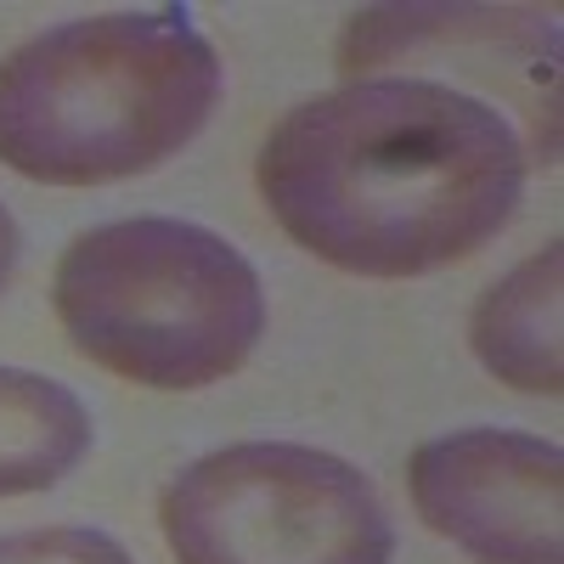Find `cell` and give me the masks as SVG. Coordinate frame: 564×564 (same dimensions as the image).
<instances>
[{"label":"cell","instance_id":"obj_1","mask_svg":"<svg viewBox=\"0 0 564 564\" xmlns=\"http://www.w3.org/2000/svg\"><path fill=\"white\" fill-rule=\"evenodd\" d=\"M513 124L435 79H345L289 108L254 181L289 238L350 276H430L480 254L525 193Z\"/></svg>","mask_w":564,"mask_h":564},{"label":"cell","instance_id":"obj_2","mask_svg":"<svg viewBox=\"0 0 564 564\" xmlns=\"http://www.w3.org/2000/svg\"><path fill=\"white\" fill-rule=\"evenodd\" d=\"M220 102V57L186 12H102L0 57V164L40 186L148 175Z\"/></svg>","mask_w":564,"mask_h":564},{"label":"cell","instance_id":"obj_3","mask_svg":"<svg viewBox=\"0 0 564 564\" xmlns=\"http://www.w3.org/2000/svg\"><path fill=\"white\" fill-rule=\"evenodd\" d=\"M52 305L90 367L148 390L220 384L265 334L260 271L220 231L170 215L79 231L57 260Z\"/></svg>","mask_w":564,"mask_h":564},{"label":"cell","instance_id":"obj_4","mask_svg":"<svg viewBox=\"0 0 564 564\" xmlns=\"http://www.w3.org/2000/svg\"><path fill=\"white\" fill-rule=\"evenodd\" d=\"M175 564H390L395 525L356 463L243 441L186 463L159 497Z\"/></svg>","mask_w":564,"mask_h":564},{"label":"cell","instance_id":"obj_5","mask_svg":"<svg viewBox=\"0 0 564 564\" xmlns=\"http://www.w3.org/2000/svg\"><path fill=\"white\" fill-rule=\"evenodd\" d=\"M345 79H435L497 108L525 164L558 159V29L531 7H367L339 34Z\"/></svg>","mask_w":564,"mask_h":564},{"label":"cell","instance_id":"obj_6","mask_svg":"<svg viewBox=\"0 0 564 564\" xmlns=\"http://www.w3.org/2000/svg\"><path fill=\"white\" fill-rule=\"evenodd\" d=\"M417 520L480 564H564V457L542 435L457 430L406 463Z\"/></svg>","mask_w":564,"mask_h":564},{"label":"cell","instance_id":"obj_7","mask_svg":"<svg viewBox=\"0 0 564 564\" xmlns=\"http://www.w3.org/2000/svg\"><path fill=\"white\" fill-rule=\"evenodd\" d=\"M564 254L558 243L536 249L513 265L497 289L475 305L468 345L491 379L525 390V395H558L564 390V356H558V311H564Z\"/></svg>","mask_w":564,"mask_h":564},{"label":"cell","instance_id":"obj_8","mask_svg":"<svg viewBox=\"0 0 564 564\" xmlns=\"http://www.w3.org/2000/svg\"><path fill=\"white\" fill-rule=\"evenodd\" d=\"M90 452L85 401L45 372L0 367V502L52 491Z\"/></svg>","mask_w":564,"mask_h":564},{"label":"cell","instance_id":"obj_9","mask_svg":"<svg viewBox=\"0 0 564 564\" xmlns=\"http://www.w3.org/2000/svg\"><path fill=\"white\" fill-rule=\"evenodd\" d=\"M0 564H130V553L102 531L45 525V531L0 536Z\"/></svg>","mask_w":564,"mask_h":564},{"label":"cell","instance_id":"obj_10","mask_svg":"<svg viewBox=\"0 0 564 564\" xmlns=\"http://www.w3.org/2000/svg\"><path fill=\"white\" fill-rule=\"evenodd\" d=\"M12 271H18V220H12L7 204H0V294H7Z\"/></svg>","mask_w":564,"mask_h":564}]
</instances>
